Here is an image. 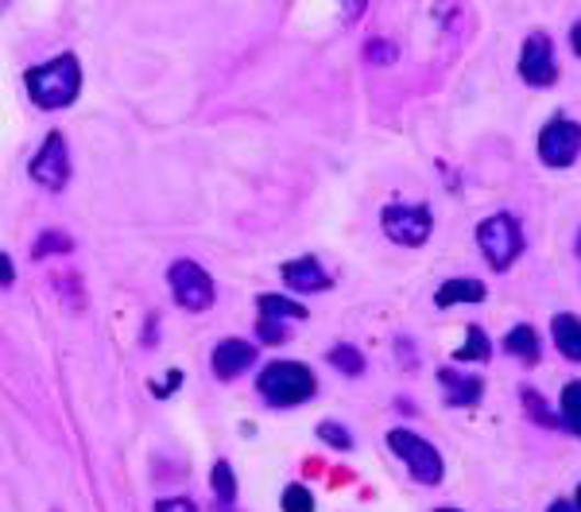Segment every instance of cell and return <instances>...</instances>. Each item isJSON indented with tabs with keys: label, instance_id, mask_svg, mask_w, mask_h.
Masks as SVG:
<instances>
[{
	"label": "cell",
	"instance_id": "1",
	"mask_svg": "<svg viewBox=\"0 0 581 512\" xmlns=\"http://www.w3.org/2000/svg\"><path fill=\"white\" fill-rule=\"evenodd\" d=\"M24 90H27V98H32V105L47 109V113L75 105L78 93H82V63H78V55L63 51V55L47 58V63L27 70Z\"/></svg>",
	"mask_w": 581,
	"mask_h": 512
},
{
	"label": "cell",
	"instance_id": "2",
	"mask_svg": "<svg viewBox=\"0 0 581 512\" xmlns=\"http://www.w3.org/2000/svg\"><path fill=\"white\" fill-rule=\"evenodd\" d=\"M256 392L268 408H299L319 392V377L303 361H271L256 377Z\"/></svg>",
	"mask_w": 581,
	"mask_h": 512
},
{
	"label": "cell",
	"instance_id": "3",
	"mask_svg": "<svg viewBox=\"0 0 581 512\" xmlns=\"http://www.w3.org/2000/svg\"><path fill=\"white\" fill-rule=\"evenodd\" d=\"M477 248H481L484 265L496 268V272H507L524 253V230H519V222L512 214H492L477 225Z\"/></svg>",
	"mask_w": 581,
	"mask_h": 512
},
{
	"label": "cell",
	"instance_id": "4",
	"mask_svg": "<svg viewBox=\"0 0 581 512\" xmlns=\"http://www.w3.org/2000/svg\"><path fill=\"white\" fill-rule=\"evenodd\" d=\"M388 450L407 466V474L418 481V486H438V481H443V474H446L443 455L434 450V443H426L423 435H415V431L392 427L388 431Z\"/></svg>",
	"mask_w": 581,
	"mask_h": 512
},
{
	"label": "cell",
	"instance_id": "5",
	"mask_svg": "<svg viewBox=\"0 0 581 512\" xmlns=\"http://www.w3.org/2000/svg\"><path fill=\"white\" fill-rule=\"evenodd\" d=\"M167 283H171L175 303L190 314H205L213 307V299H217V283L198 260H175L167 268Z\"/></svg>",
	"mask_w": 581,
	"mask_h": 512
},
{
	"label": "cell",
	"instance_id": "6",
	"mask_svg": "<svg viewBox=\"0 0 581 512\" xmlns=\"http://www.w3.org/2000/svg\"><path fill=\"white\" fill-rule=\"evenodd\" d=\"M380 230H384V237L392 241V245H403V248H418L431 241V230H434V218L426 207H411V202H400V207H388L384 214H380Z\"/></svg>",
	"mask_w": 581,
	"mask_h": 512
},
{
	"label": "cell",
	"instance_id": "7",
	"mask_svg": "<svg viewBox=\"0 0 581 512\" xmlns=\"http://www.w3.org/2000/svg\"><path fill=\"white\" fill-rule=\"evenodd\" d=\"M581 156V124L570 116H550L539 133V159L555 171L573 167Z\"/></svg>",
	"mask_w": 581,
	"mask_h": 512
},
{
	"label": "cell",
	"instance_id": "8",
	"mask_svg": "<svg viewBox=\"0 0 581 512\" xmlns=\"http://www.w3.org/2000/svg\"><path fill=\"white\" fill-rule=\"evenodd\" d=\"M519 78L535 90H550L558 82V58H555V43L547 32H532L519 47Z\"/></svg>",
	"mask_w": 581,
	"mask_h": 512
},
{
	"label": "cell",
	"instance_id": "9",
	"mask_svg": "<svg viewBox=\"0 0 581 512\" xmlns=\"http://www.w3.org/2000/svg\"><path fill=\"white\" fill-rule=\"evenodd\" d=\"M27 175L40 182L43 190H63L70 182V148H66L63 133H47L40 144V152L27 164Z\"/></svg>",
	"mask_w": 581,
	"mask_h": 512
},
{
	"label": "cell",
	"instance_id": "10",
	"mask_svg": "<svg viewBox=\"0 0 581 512\" xmlns=\"http://www.w3.org/2000/svg\"><path fill=\"white\" fill-rule=\"evenodd\" d=\"M256 365V346L248 338H225L213 346L210 354V372L217 380H237Z\"/></svg>",
	"mask_w": 581,
	"mask_h": 512
},
{
	"label": "cell",
	"instance_id": "11",
	"mask_svg": "<svg viewBox=\"0 0 581 512\" xmlns=\"http://www.w3.org/2000/svg\"><path fill=\"white\" fill-rule=\"evenodd\" d=\"M279 276H283L287 288L299 291V296H319V291L334 288L329 272L319 265V260H314V256H299V260H287V265L279 268Z\"/></svg>",
	"mask_w": 581,
	"mask_h": 512
},
{
	"label": "cell",
	"instance_id": "12",
	"mask_svg": "<svg viewBox=\"0 0 581 512\" xmlns=\"http://www.w3.org/2000/svg\"><path fill=\"white\" fill-rule=\"evenodd\" d=\"M438 380H443V392H446V404L450 408H477L484 397V380L473 377V372H458L454 365L438 369Z\"/></svg>",
	"mask_w": 581,
	"mask_h": 512
},
{
	"label": "cell",
	"instance_id": "13",
	"mask_svg": "<svg viewBox=\"0 0 581 512\" xmlns=\"http://www.w3.org/2000/svg\"><path fill=\"white\" fill-rule=\"evenodd\" d=\"M484 296H489V291H484L481 280H473V276H450V280H443L438 291H434V307H438V311H450V307H458V303H481Z\"/></svg>",
	"mask_w": 581,
	"mask_h": 512
},
{
	"label": "cell",
	"instance_id": "14",
	"mask_svg": "<svg viewBox=\"0 0 581 512\" xmlns=\"http://www.w3.org/2000/svg\"><path fill=\"white\" fill-rule=\"evenodd\" d=\"M504 354L516 357V361H524V365H535L543 357L539 331H535V326H527V323L512 326V331L504 334Z\"/></svg>",
	"mask_w": 581,
	"mask_h": 512
},
{
	"label": "cell",
	"instance_id": "15",
	"mask_svg": "<svg viewBox=\"0 0 581 512\" xmlns=\"http://www.w3.org/2000/svg\"><path fill=\"white\" fill-rule=\"evenodd\" d=\"M550 338H555L558 354L581 361V319L578 314H555L550 319Z\"/></svg>",
	"mask_w": 581,
	"mask_h": 512
},
{
	"label": "cell",
	"instance_id": "16",
	"mask_svg": "<svg viewBox=\"0 0 581 512\" xmlns=\"http://www.w3.org/2000/svg\"><path fill=\"white\" fill-rule=\"evenodd\" d=\"M256 307H260V314L279 319V323H303V319H306L303 303H295V299H287V296H276V291H268V296L256 299Z\"/></svg>",
	"mask_w": 581,
	"mask_h": 512
},
{
	"label": "cell",
	"instance_id": "17",
	"mask_svg": "<svg viewBox=\"0 0 581 512\" xmlns=\"http://www.w3.org/2000/svg\"><path fill=\"white\" fill-rule=\"evenodd\" d=\"M489 357H492L489 334H484L481 326H466V338H461V346L454 349V361L473 365V361H489Z\"/></svg>",
	"mask_w": 581,
	"mask_h": 512
},
{
	"label": "cell",
	"instance_id": "18",
	"mask_svg": "<svg viewBox=\"0 0 581 512\" xmlns=\"http://www.w3.org/2000/svg\"><path fill=\"white\" fill-rule=\"evenodd\" d=\"M519 400H524L527 420H535V423H539V427H566L562 408H558V412H550V404H547V400H543L535 389H519Z\"/></svg>",
	"mask_w": 581,
	"mask_h": 512
},
{
	"label": "cell",
	"instance_id": "19",
	"mask_svg": "<svg viewBox=\"0 0 581 512\" xmlns=\"http://www.w3.org/2000/svg\"><path fill=\"white\" fill-rule=\"evenodd\" d=\"M326 361L334 365L337 372H345V377H365V354H360L357 346H349V342H337L334 349L326 354Z\"/></svg>",
	"mask_w": 581,
	"mask_h": 512
},
{
	"label": "cell",
	"instance_id": "20",
	"mask_svg": "<svg viewBox=\"0 0 581 512\" xmlns=\"http://www.w3.org/2000/svg\"><path fill=\"white\" fill-rule=\"evenodd\" d=\"M210 489H213V501H222V504L237 501V474H233V466L225 463V458H222V463H213Z\"/></svg>",
	"mask_w": 581,
	"mask_h": 512
},
{
	"label": "cell",
	"instance_id": "21",
	"mask_svg": "<svg viewBox=\"0 0 581 512\" xmlns=\"http://www.w3.org/2000/svg\"><path fill=\"white\" fill-rule=\"evenodd\" d=\"M562 415H566V427L581 438V380H570L562 389Z\"/></svg>",
	"mask_w": 581,
	"mask_h": 512
},
{
	"label": "cell",
	"instance_id": "22",
	"mask_svg": "<svg viewBox=\"0 0 581 512\" xmlns=\"http://www.w3.org/2000/svg\"><path fill=\"white\" fill-rule=\"evenodd\" d=\"M70 248H75L70 233H63V230H47V233H40V237H35L32 256H55V253H70Z\"/></svg>",
	"mask_w": 581,
	"mask_h": 512
},
{
	"label": "cell",
	"instance_id": "23",
	"mask_svg": "<svg viewBox=\"0 0 581 512\" xmlns=\"http://www.w3.org/2000/svg\"><path fill=\"white\" fill-rule=\"evenodd\" d=\"M256 338H260L264 346H283V342L291 338V323H279V319L260 314V319H256Z\"/></svg>",
	"mask_w": 581,
	"mask_h": 512
},
{
	"label": "cell",
	"instance_id": "24",
	"mask_svg": "<svg viewBox=\"0 0 581 512\" xmlns=\"http://www.w3.org/2000/svg\"><path fill=\"white\" fill-rule=\"evenodd\" d=\"M319 438H322L326 446H334V450H353L349 427H345V423H337V420H322V423H319Z\"/></svg>",
	"mask_w": 581,
	"mask_h": 512
},
{
	"label": "cell",
	"instance_id": "25",
	"mask_svg": "<svg viewBox=\"0 0 581 512\" xmlns=\"http://www.w3.org/2000/svg\"><path fill=\"white\" fill-rule=\"evenodd\" d=\"M279 504H283V512H314V497H311V489L299 486V481H291V486L283 489Z\"/></svg>",
	"mask_w": 581,
	"mask_h": 512
},
{
	"label": "cell",
	"instance_id": "26",
	"mask_svg": "<svg viewBox=\"0 0 581 512\" xmlns=\"http://www.w3.org/2000/svg\"><path fill=\"white\" fill-rule=\"evenodd\" d=\"M182 385V369H167V377L164 380H152L148 389H152V397H159V400H167L175 389Z\"/></svg>",
	"mask_w": 581,
	"mask_h": 512
},
{
	"label": "cell",
	"instance_id": "27",
	"mask_svg": "<svg viewBox=\"0 0 581 512\" xmlns=\"http://www.w3.org/2000/svg\"><path fill=\"white\" fill-rule=\"evenodd\" d=\"M365 58H369V63H377V67H388V63H395V51L388 47V43H369V47H365Z\"/></svg>",
	"mask_w": 581,
	"mask_h": 512
},
{
	"label": "cell",
	"instance_id": "28",
	"mask_svg": "<svg viewBox=\"0 0 581 512\" xmlns=\"http://www.w3.org/2000/svg\"><path fill=\"white\" fill-rule=\"evenodd\" d=\"M156 512H198V504L187 497H164V501H156Z\"/></svg>",
	"mask_w": 581,
	"mask_h": 512
},
{
	"label": "cell",
	"instance_id": "29",
	"mask_svg": "<svg viewBox=\"0 0 581 512\" xmlns=\"http://www.w3.org/2000/svg\"><path fill=\"white\" fill-rule=\"evenodd\" d=\"M365 12V0H345V20H357Z\"/></svg>",
	"mask_w": 581,
	"mask_h": 512
},
{
	"label": "cell",
	"instance_id": "30",
	"mask_svg": "<svg viewBox=\"0 0 581 512\" xmlns=\"http://www.w3.org/2000/svg\"><path fill=\"white\" fill-rule=\"evenodd\" d=\"M570 47H573V55L581 58V20H578V24L570 27Z\"/></svg>",
	"mask_w": 581,
	"mask_h": 512
},
{
	"label": "cell",
	"instance_id": "31",
	"mask_svg": "<svg viewBox=\"0 0 581 512\" xmlns=\"http://www.w3.org/2000/svg\"><path fill=\"white\" fill-rule=\"evenodd\" d=\"M16 283V268H12V256H4V288Z\"/></svg>",
	"mask_w": 581,
	"mask_h": 512
},
{
	"label": "cell",
	"instance_id": "32",
	"mask_svg": "<svg viewBox=\"0 0 581 512\" xmlns=\"http://www.w3.org/2000/svg\"><path fill=\"white\" fill-rule=\"evenodd\" d=\"M547 512H578V504H570V501H558V504H550Z\"/></svg>",
	"mask_w": 581,
	"mask_h": 512
},
{
	"label": "cell",
	"instance_id": "33",
	"mask_svg": "<svg viewBox=\"0 0 581 512\" xmlns=\"http://www.w3.org/2000/svg\"><path fill=\"white\" fill-rule=\"evenodd\" d=\"M573 497H578V509H581V486H578V493H573Z\"/></svg>",
	"mask_w": 581,
	"mask_h": 512
},
{
	"label": "cell",
	"instance_id": "34",
	"mask_svg": "<svg viewBox=\"0 0 581 512\" xmlns=\"http://www.w3.org/2000/svg\"><path fill=\"white\" fill-rule=\"evenodd\" d=\"M434 512H461V509H434Z\"/></svg>",
	"mask_w": 581,
	"mask_h": 512
},
{
	"label": "cell",
	"instance_id": "35",
	"mask_svg": "<svg viewBox=\"0 0 581 512\" xmlns=\"http://www.w3.org/2000/svg\"><path fill=\"white\" fill-rule=\"evenodd\" d=\"M578 253H581V233H578Z\"/></svg>",
	"mask_w": 581,
	"mask_h": 512
}]
</instances>
